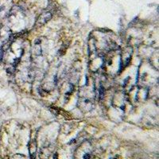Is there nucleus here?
<instances>
[{
    "label": "nucleus",
    "mask_w": 159,
    "mask_h": 159,
    "mask_svg": "<svg viewBox=\"0 0 159 159\" xmlns=\"http://www.w3.org/2000/svg\"><path fill=\"white\" fill-rule=\"evenodd\" d=\"M52 18V15H51L49 12H45L43 14L40 15L38 17V20H37L36 22V25L38 26H42V25H45L46 22H48L49 20Z\"/></svg>",
    "instance_id": "obj_1"
},
{
    "label": "nucleus",
    "mask_w": 159,
    "mask_h": 159,
    "mask_svg": "<svg viewBox=\"0 0 159 159\" xmlns=\"http://www.w3.org/2000/svg\"><path fill=\"white\" fill-rule=\"evenodd\" d=\"M11 38V33L7 31L4 28L0 27V48L2 47V45L6 44L10 40Z\"/></svg>",
    "instance_id": "obj_2"
},
{
    "label": "nucleus",
    "mask_w": 159,
    "mask_h": 159,
    "mask_svg": "<svg viewBox=\"0 0 159 159\" xmlns=\"http://www.w3.org/2000/svg\"><path fill=\"white\" fill-rule=\"evenodd\" d=\"M29 151L30 154V157L34 158L35 157V154H36V142L32 141L30 143Z\"/></svg>",
    "instance_id": "obj_3"
},
{
    "label": "nucleus",
    "mask_w": 159,
    "mask_h": 159,
    "mask_svg": "<svg viewBox=\"0 0 159 159\" xmlns=\"http://www.w3.org/2000/svg\"><path fill=\"white\" fill-rule=\"evenodd\" d=\"M99 98L100 99H103V95H104V89H103V86H100V89H99Z\"/></svg>",
    "instance_id": "obj_4"
},
{
    "label": "nucleus",
    "mask_w": 159,
    "mask_h": 159,
    "mask_svg": "<svg viewBox=\"0 0 159 159\" xmlns=\"http://www.w3.org/2000/svg\"><path fill=\"white\" fill-rule=\"evenodd\" d=\"M3 55H4V49L3 48L1 47L0 48V62H2V60H3Z\"/></svg>",
    "instance_id": "obj_5"
}]
</instances>
